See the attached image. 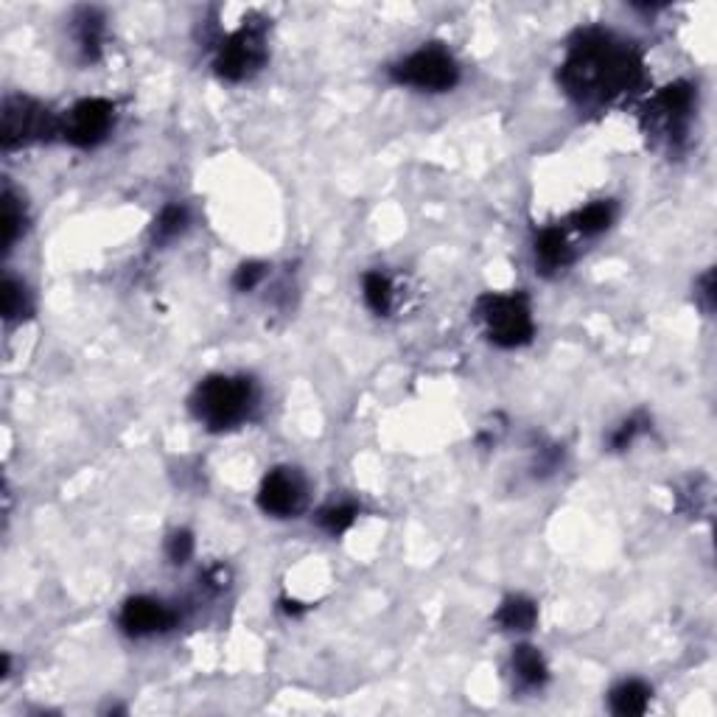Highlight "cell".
Here are the masks:
<instances>
[{
  "mask_svg": "<svg viewBox=\"0 0 717 717\" xmlns=\"http://www.w3.org/2000/svg\"><path fill=\"white\" fill-rule=\"evenodd\" d=\"M558 82L580 107H600L642 85L645 62L631 43L611 31H580L569 45Z\"/></svg>",
  "mask_w": 717,
  "mask_h": 717,
  "instance_id": "cell-1",
  "label": "cell"
},
{
  "mask_svg": "<svg viewBox=\"0 0 717 717\" xmlns=\"http://www.w3.org/2000/svg\"><path fill=\"white\" fill-rule=\"evenodd\" d=\"M255 407V387L241 376H211L191 395V409L211 432L236 429Z\"/></svg>",
  "mask_w": 717,
  "mask_h": 717,
  "instance_id": "cell-2",
  "label": "cell"
},
{
  "mask_svg": "<svg viewBox=\"0 0 717 717\" xmlns=\"http://www.w3.org/2000/svg\"><path fill=\"white\" fill-rule=\"evenodd\" d=\"M477 314L485 334L499 348H521L535 334L530 300L524 295H485L479 297Z\"/></svg>",
  "mask_w": 717,
  "mask_h": 717,
  "instance_id": "cell-3",
  "label": "cell"
},
{
  "mask_svg": "<svg viewBox=\"0 0 717 717\" xmlns=\"http://www.w3.org/2000/svg\"><path fill=\"white\" fill-rule=\"evenodd\" d=\"M390 79L395 85L412 87L421 93H446L457 85L460 68L446 48L440 45H423L415 54L404 57L390 68Z\"/></svg>",
  "mask_w": 717,
  "mask_h": 717,
  "instance_id": "cell-4",
  "label": "cell"
},
{
  "mask_svg": "<svg viewBox=\"0 0 717 717\" xmlns=\"http://www.w3.org/2000/svg\"><path fill=\"white\" fill-rule=\"evenodd\" d=\"M51 135H62V121L45 110L40 101L26 96H12L3 104V149H23L29 143L48 141Z\"/></svg>",
  "mask_w": 717,
  "mask_h": 717,
  "instance_id": "cell-5",
  "label": "cell"
},
{
  "mask_svg": "<svg viewBox=\"0 0 717 717\" xmlns=\"http://www.w3.org/2000/svg\"><path fill=\"white\" fill-rule=\"evenodd\" d=\"M267 62V40L264 29L258 26H241L227 37L219 54H216V73L225 82H244L255 71H261V65Z\"/></svg>",
  "mask_w": 717,
  "mask_h": 717,
  "instance_id": "cell-6",
  "label": "cell"
},
{
  "mask_svg": "<svg viewBox=\"0 0 717 717\" xmlns=\"http://www.w3.org/2000/svg\"><path fill=\"white\" fill-rule=\"evenodd\" d=\"M695 110V90L687 82H675L664 87L656 99L645 107L647 132H656L667 141H681L687 135L689 121Z\"/></svg>",
  "mask_w": 717,
  "mask_h": 717,
  "instance_id": "cell-7",
  "label": "cell"
},
{
  "mask_svg": "<svg viewBox=\"0 0 717 717\" xmlns=\"http://www.w3.org/2000/svg\"><path fill=\"white\" fill-rule=\"evenodd\" d=\"M115 127V107L107 99H85L73 107L62 121L65 141L76 149H96L110 138Z\"/></svg>",
  "mask_w": 717,
  "mask_h": 717,
  "instance_id": "cell-8",
  "label": "cell"
},
{
  "mask_svg": "<svg viewBox=\"0 0 717 717\" xmlns=\"http://www.w3.org/2000/svg\"><path fill=\"white\" fill-rule=\"evenodd\" d=\"M258 505L272 519H292L306 505V482L295 468H275L261 482Z\"/></svg>",
  "mask_w": 717,
  "mask_h": 717,
  "instance_id": "cell-9",
  "label": "cell"
},
{
  "mask_svg": "<svg viewBox=\"0 0 717 717\" xmlns=\"http://www.w3.org/2000/svg\"><path fill=\"white\" fill-rule=\"evenodd\" d=\"M118 622H121L124 633L141 639V636H152V633H163L174 628L177 617H174V611H171L169 605L160 603L155 597H132L121 608Z\"/></svg>",
  "mask_w": 717,
  "mask_h": 717,
  "instance_id": "cell-10",
  "label": "cell"
},
{
  "mask_svg": "<svg viewBox=\"0 0 717 717\" xmlns=\"http://www.w3.org/2000/svg\"><path fill=\"white\" fill-rule=\"evenodd\" d=\"M572 261V247L561 227H547L538 233L535 239V264L544 272H555V269L566 267Z\"/></svg>",
  "mask_w": 717,
  "mask_h": 717,
  "instance_id": "cell-11",
  "label": "cell"
},
{
  "mask_svg": "<svg viewBox=\"0 0 717 717\" xmlns=\"http://www.w3.org/2000/svg\"><path fill=\"white\" fill-rule=\"evenodd\" d=\"M73 37H76L82 57L93 62L99 57L101 40H104V17L96 9H79L73 17Z\"/></svg>",
  "mask_w": 717,
  "mask_h": 717,
  "instance_id": "cell-12",
  "label": "cell"
},
{
  "mask_svg": "<svg viewBox=\"0 0 717 717\" xmlns=\"http://www.w3.org/2000/svg\"><path fill=\"white\" fill-rule=\"evenodd\" d=\"M513 673L519 678L521 687L527 689H541L549 678L547 661L533 645H519L513 650Z\"/></svg>",
  "mask_w": 717,
  "mask_h": 717,
  "instance_id": "cell-13",
  "label": "cell"
},
{
  "mask_svg": "<svg viewBox=\"0 0 717 717\" xmlns=\"http://www.w3.org/2000/svg\"><path fill=\"white\" fill-rule=\"evenodd\" d=\"M650 687L642 684V681H622L619 687L611 689V712L614 715H622V717H631V715H642L647 709V703H650Z\"/></svg>",
  "mask_w": 717,
  "mask_h": 717,
  "instance_id": "cell-14",
  "label": "cell"
},
{
  "mask_svg": "<svg viewBox=\"0 0 717 717\" xmlns=\"http://www.w3.org/2000/svg\"><path fill=\"white\" fill-rule=\"evenodd\" d=\"M535 619H538V608H535L533 600H527V597H507L502 608L496 611V622L502 625V631H530L535 625Z\"/></svg>",
  "mask_w": 717,
  "mask_h": 717,
  "instance_id": "cell-15",
  "label": "cell"
},
{
  "mask_svg": "<svg viewBox=\"0 0 717 717\" xmlns=\"http://www.w3.org/2000/svg\"><path fill=\"white\" fill-rule=\"evenodd\" d=\"M0 303H3V320H6V323H15V320L29 317L31 297L26 283L17 281L12 275H6V278H3V286H0Z\"/></svg>",
  "mask_w": 717,
  "mask_h": 717,
  "instance_id": "cell-16",
  "label": "cell"
},
{
  "mask_svg": "<svg viewBox=\"0 0 717 717\" xmlns=\"http://www.w3.org/2000/svg\"><path fill=\"white\" fill-rule=\"evenodd\" d=\"M614 216H617L614 202H591L575 213V230L583 236H600L614 225Z\"/></svg>",
  "mask_w": 717,
  "mask_h": 717,
  "instance_id": "cell-17",
  "label": "cell"
},
{
  "mask_svg": "<svg viewBox=\"0 0 717 717\" xmlns=\"http://www.w3.org/2000/svg\"><path fill=\"white\" fill-rule=\"evenodd\" d=\"M20 236H23V205H20L15 194L6 188V191H3V213H0V239H3V250H12Z\"/></svg>",
  "mask_w": 717,
  "mask_h": 717,
  "instance_id": "cell-18",
  "label": "cell"
},
{
  "mask_svg": "<svg viewBox=\"0 0 717 717\" xmlns=\"http://www.w3.org/2000/svg\"><path fill=\"white\" fill-rule=\"evenodd\" d=\"M356 516H359V507L353 502H337V505H328L317 513V524L328 535H342L351 530Z\"/></svg>",
  "mask_w": 717,
  "mask_h": 717,
  "instance_id": "cell-19",
  "label": "cell"
},
{
  "mask_svg": "<svg viewBox=\"0 0 717 717\" xmlns=\"http://www.w3.org/2000/svg\"><path fill=\"white\" fill-rule=\"evenodd\" d=\"M362 289H365V303L376 314H387L390 311V306H393V283L387 281V275L367 272Z\"/></svg>",
  "mask_w": 717,
  "mask_h": 717,
  "instance_id": "cell-20",
  "label": "cell"
},
{
  "mask_svg": "<svg viewBox=\"0 0 717 717\" xmlns=\"http://www.w3.org/2000/svg\"><path fill=\"white\" fill-rule=\"evenodd\" d=\"M185 227H188V208L185 205H166L155 219L152 236H155V241H171L177 239Z\"/></svg>",
  "mask_w": 717,
  "mask_h": 717,
  "instance_id": "cell-21",
  "label": "cell"
},
{
  "mask_svg": "<svg viewBox=\"0 0 717 717\" xmlns=\"http://www.w3.org/2000/svg\"><path fill=\"white\" fill-rule=\"evenodd\" d=\"M166 555H169V561L177 563V566L191 561V555H194V538H191V533H188V530L171 533V538L166 541Z\"/></svg>",
  "mask_w": 717,
  "mask_h": 717,
  "instance_id": "cell-22",
  "label": "cell"
},
{
  "mask_svg": "<svg viewBox=\"0 0 717 717\" xmlns=\"http://www.w3.org/2000/svg\"><path fill=\"white\" fill-rule=\"evenodd\" d=\"M264 278H267V267L258 264V261H250V264H241V267L236 269L233 283H236L239 292H253L255 286L264 281Z\"/></svg>",
  "mask_w": 717,
  "mask_h": 717,
  "instance_id": "cell-23",
  "label": "cell"
},
{
  "mask_svg": "<svg viewBox=\"0 0 717 717\" xmlns=\"http://www.w3.org/2000/svg\"><path fill=\"white\" fill-rule=\"evenodd\" d=\"M636 435H639V421H636V418H631V421H625L622 426H619L617 435L611 437V446H614V449H628Z\"/></svg>",
  "mask_w": 717,
  "mask_h": 717,
  "instance_id": "cell-24",
  "label": "cell"
},
{
  "mask_svg": "<svg viewBox=\"0 0 717 717\" xmlns=\"http://www.w3.org/2000/svg\"><path fill=\"white\" fill-rule=\"evenodd\" d=\"M712 281H715V275H712V272H706L701 281V286H703L701 297L706 300V303H703V306H706V311H712V297H715V292H712V286H715V283Z\"/></svg>",
  "mask_w": 717,
  "mask_h": 717,
  "instance_id": "cell-25",
  "label": "cell"
}]
</instances>
